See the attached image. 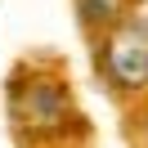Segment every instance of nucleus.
I'll return each mask as SVG.
<instances>
[{"mask_svg": "<svg viewBox=\"0 0 148 148\" xmlns=\"http://www.w3.org/2000/svg\"><path fill=\"white\" fill-rule=\"evenodd\" d=\"M99 72L117 94H148V23L121 18L99 32Z\"/></svg>", "mask_w": 148, "mask_h": 148, "instance_id": "nucleus-1", "label": "nucleus"}, {"mask_svg": "<svg viewBox=\"0 0 148 148\" xmlns=\"http://www.w3.org/2000/svg\"><path fill=\"white\" fill-rule=\"evenodd\" d=\"M76 9H81V23L99 36V32L117 27L121 18H130V9H135V0H76Z\"/></svg>", "mask_w": 148, "mask_h": 148, "instance_id": "nucleus-2", "label": "nucleus"}, {"mask_svg": "<svg viewBox=\"0 0 148 148\" xmlns=\"http://www.w3.org/2000/svg\"><path fill=\"white\" fill-rule=\"evenodd\" d=\"M130 14H135V18H144V23H148V0H135V9H130Z\"/></svg>", "mask_w": 148, "mask_h": 148, "instance_id": "nucleus-3", "label": "nucleus"}]
</instances>
